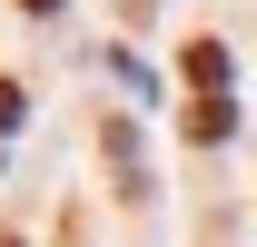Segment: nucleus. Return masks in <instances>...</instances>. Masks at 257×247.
I'll use <instances>...</instances> for the list:
<instances>
[{
	"instance_id": "1",
	"label": "nucleus",
	"mask_w": 257,
	"mask_h": 247,
	"mask_svg": "<svg viewBox=\"0 0 257 247\" xmlns=\"http://www.w3.org/2000/svg\"><path fill=\"white\" fill-rule=\"evenodd\" d=\"M99 139H109V168H119V188H128V198H149V178H139V129H128V119H109Z\"/></svg>"
},
{
	"instance_id": "2",
	"label": "nucleus",
	"mask_w": 257,
	"mask_h": 247,
	"mask_svg": "<svg viewBox=\"0 0 257 247\" xmlns=\"http://www.w3.org/2000/svg\"><path fill=\"white\" fill-rule=\"evenodd\" d=\"M188 79H198V99H218V79H227V40H188Z\"/></svg>"
},
{
	"instance_id": "3",
	"label": "nucleus",
	"mask_w": 257,
	"mask_h": 247,
	"mask_svg": "<svg viewBox=\"0 0 257 247\" xmlns=\"http://www.w3.org/2000/svg\"><path fill=\"white\" fill-rule=\"evenodd\" d=\"M188 139H227V99H198V109H188Z\"/></svg>"
},
{
	"instance_id": "4",
	"label": "nucleus",
	"mask_w": 257,
	"mask_h": 247,
	"mask_svg": "<svg viewBox=\"0 0 257 247\" xmlns=\"http://www.w3.org/2000/svg\"><path fill=\"white\" fill-rule=\"evenodd\" d=\"M0 129H20V79H0Z\"/></svg>"
},
{
	"instance_id": "5",
	"label": "nucleus",
	"mask_w": 257,
	"mask_h": 247,
	"mask_svg": "<svg viewBox=\"0 0 257 247\" xmlns=\"http://www.w3.org/2000/svg\"><path fill=\"white\" fill-rule=\"evenodd\" d=\"M20 10H30V20H50V10H60V0H20Z\"/></svg>"
},
{
	"instance_id": "6",
	"label": "nucleus",
	"mask_w": 257,
	"mask_h": 247,
	"mask_svg": "<svg viewBox=\"0 0 257 247\" xmlns=\"http://www.w3.org/2000/svg\"><path fill=\"white\" fill-rule=\"evenodd\" d=\"M0 247H20V237H10V227H0Z\"/></svg>"
}]
</instances>
